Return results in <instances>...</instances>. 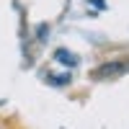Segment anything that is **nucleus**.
<instances>
[{
  "mask_svg": "<svg viewBox=\"0 0 129 129\" xmlns=\"http://www.w3.org/2000/svg\"><path fill=\"white\" fill-rule=\"evenodd\" d=\"M126 72H129V59H111V62L98 64L90 72V78L93 80H116V78H121Z\"/></svg>",
  "mask_w": 129,
  "mask_h": 129,
  "instance_id": "obj_1",
  "label": "nucleus"
},
{
  "mask_svg": "<svg viewBox=\"0 0 129 129\" xmlns=\"http://www.w3.org/2000/svg\"><path fill=\"white\" fill-rule=\"evenodd\" d=\"M54 59L59 64H64V67H75V64H78V54H72L70 49H57L54 52Z\"/></svg>",
  "mask_w": 129,
  "mask_h": 129,
  "instance_id": "obj_2",
  "label": "nucleus"
},
{
  "mask_svg": "<svg viewBox=\"0 0 129 129\" xmlns=\"http://www.w3.org/2000/svg\"><path fill=\"white\" fill-rule=\"evenodd\" d=\"M49 80L54 83V85H67L72 78H70V72H64V75H49Z\"/></svg>",
  "mask_w": 129,
  "mask_h": 129,
  "instance_id": "obj_3",
  "label": "nucleus"
}]
</instances>
